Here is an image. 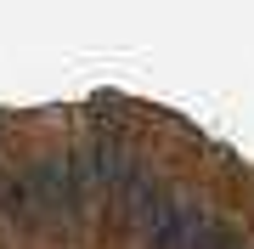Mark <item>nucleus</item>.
<instances>
[{"instance_id":"1","label":"nucleus","mask_w":254,"mask_h":249,"mask_svg":"<svg viewBox=\"0 0 254 249\" xmlns=\"http://www.w3.org/2000/svg\"><path fill=\"white\" fill-rule=\"evenodd\" d=\"M198 232H203V221H198V210H187V204H170V210L158 215V232H153V249H192V244H198Z\"/></svg>"}]
</instances>
